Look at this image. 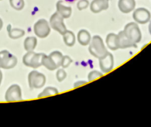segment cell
I'll use <instances>...</instances> for the list:
<instances>
[{
	"mask_svg": "<svg viewBox=\"0 0 151 127\" xmlns=\"http://www.w3.org/2000/svg\"><path fill=\"white\" fill-rule=\"evenodd\" d=\"M90 53L94 57L99 59L104 56L107 52L103 39L99 35H94L88 47Z\"/></svg>",
	"mask_w": 151,
	"mask_h": 127,
	"instance_id": "6da1fadb",
	"label": "cell"
},
{
	"mask_svg": "<svg viewBox=\"0 0 151 127\" xmlns=\"http://www.w3.org/2000/svg\"><path fill=\"white\" fill-rule=\"evenodd\" d=\"M123 32L126 36L133 43L139 42L142 39V34L138 25L133 22L128 23L124 28Z\"/></svg>",
	"mask_w": 151,
	"mask_h": 127,
	"instance_id": "7a4b0ae2",
	"label": "cell"
},
{
	"mask_svg": "<svg viewBox=\"0 0 151 127\" xmlns=\"http://www.w3.org/2000/svg\"><path fill=\"white\" fill-rule=\"evenodd\" d=\"M28 82L31 89H38L44 86L46 78L43 73L37 71H32L28 75Z\"/></svg>",
	"mask_w": 151,
	"mask_h": 127,
	"instance_id": "3957f363",
	"label": "cell"
},
{
	"mask_svg": "<svg viewBox=\"0 0 151 127\" xmlns=\"http://www.w3.org/2000/svg\"><path fill=\"white\" fill-rule=\"evenodd\" d=\"M17 63V58L7 50L0 51V68L9 69L14 68Z\"/></svg>",
	"mask_w": 151,
	"mask_h": 127,
	"instance_id": "277c9868",
	"label": "cell"
},
{
	"mask_svg": "<svg viewBox=\"0 0 151 127\" xmlns=\"http://www.w3.org/2000/svg\"><path fill=\"white\" fill-rule=\"evenodd\" d=\"M50 25L44 19L38 20L34 25V33L40 38H46L50 34Z\"/></svg>",
	"mask_w": 151,
	"mask_h": 127,
	"instance_id": "5b68a950",
	"label": "cell"
},
{
	"mask_svg": "<svg viewBox=\"0 0 151 127\" xmlns=\"http://www.w3.org/2000/svg\"><path fill=\"white\" fill-rule=\"evenodd\" d=\"M50 25L54 30L57 31L61 35H63L67 31L64 23V18L57 12L54 13L50 17Z\"/></svg>",
	"mask_w": 151,
	"mask_h": 127,
	"instance_id": "8992f818",
	"label": "cell"
},
{
	"mask_svg": "<svg viewBox=\"0 0 151 127\" xmlns=\"http://www.w3.org/2000/svg\"><path fill=\"white\" fill-rule=\"evenodd\" d=\"M5 99L7 102L21 100L22 99V93L20 86L17 84L11 85L5 92Z\"/></svg>",
	"mask_w": 151,
	"mask_h": 127,
	"instance_id": "52a82bcc",
	"label": "cell"
},
{
	"mask_svg": "<svg viewBox=\"0 0 151 127\" xmlns=\"http://www.w3.org/2000/svg\"><path fill=\"white\" fill-rule=\"evenodd\" d=\"M151 18L150 12L146 8H139L134 10L133 13V19L139 24H145L147 23Z\"/></svg>",
	"mask_w": 151,
	"mask_h": 127,
	"instance_id": "ba28073f",
	"label": "cell"
},
{
	"mask_svg": "<svg viewBox=\"0 0 151 127\" xmlns=\"http://www.w3.org/2000/svg\"><path fill=\"white\" fill-rule=\"evenodd\" d=\"M100 68L104 73L110 71L114 65V58L113 55L108 52L104 56L99 59Z\"/></svg>",
	"mask_w": 151,
	"mask_h": 127,
	"instance_id": "9c48e42d",
	"label": "cell"
},
{
	"mask_svg": "<svg viewBox=\"0 0 151 127\" xmlns=\"http://www.w3.org/2000/svg\"><path fill=\"white\" fill-rule=\"evenodd\" d=\"M117 41L119 48L125 49L128 48H136V44L132 42L124 34L123 31H122L119 32L117 34Z\"/></svg>",
	"mask_w": 151,
	"mask_h": 127,
	"instance_id": "30bf717a",
	"label": "cell"
},
{
	"mask_svg": "<svg viewBox=\"0 0 151 127\" xmlns=\"http://www.w3.org/2000/svg\"><path fill=\"white\" fill-rule=\"evenodd\" d=\"M109 7V0H93L90 5V9L93 13H99L106 10Z\"/></svg>",
	"mask_w": 151,
	"mask_h": 127,
	"instance_id": "8fae6325",
	"label": "cell"
},
{
	"mask_svg": "<svg viewBox=\"0 0 151 127\" xmlns=\"http://www.w3.org/2000/svg\"><path fill=\"white\" fill-rule=\"evenodd\" d=\"M136 2L134 0H119L118 7L119 10L124 14L132 12L135 8Z\"/></svg>",
	"mask_w": 151,
	"mask_h": 127,
	"instance_id": "7c38bea8",
	"label": "cell"
},
{
	"mask_svg": "<svg viewBox=\"0 0 151 127\" xmlns=\"http://www.w3.org/2000/svg\"><path fill=\"white\" fill-rule=\"evenodd\" d=\"M57 12L64 19L69 18L72 12V9L70 6H65L63 1H58L56 4Z\"/></svg>",
	"mask_w": 151,
	"mask_h": 127,
	"instance_id": "4fadbf2b",
	"label": "cell"
},
{
	"mask_svg": "<svg viewBox=\"0 0 151 127\" xmlns=\"http://www.w3.org/2000/svg\"><path fill=\"white\" fill-rule=\"evenodd\" d=\"M106 42L107 47L111 50L115 51L119 49L117 41V35H116L114 33H110L107 35Z\"/></svg>",
	"mask_w": 151,
	"mask_h": 127,
	"instance_id": "5bb4252c",
	"label": "cell"
},
{
	"mask_svg": "<svg viewBox=\"0 0 151 127\" xmlns=\"http://www.w3.org/2000/svg\"><path fill=\"white\" fill-rule=\"evenodd\" d=\"M77 40L81 45H87L91 41L90 34L86 29H81L77 34Z\"/></svg>",
	"mask_w": 151,
	"mask_h": 127,
	"instance_id": "9a60e30c",
	"label": "cell"
},
{
	"mask_svg": "<svg viewBox=\"0 0 151 127\" xmlns=\"http://www.w3.org/2000/svg\"><path fill=\"white\" fill-rule=\"evenodd\" d=\"M44 54L42 53H36L34 54L31 56L28 67H31L32 68H37L42 66V58Z\"/></svg>",
	"mask_w": 151,
	"mask_h": 127,
	"instance_id": "2e32d148",
	"label": "cell"
},
{
	"mask_svg": "<svg viewBox=\"0 0 151 127\" xmlns=\"http://www.w3.org/2000/svg\"><path fill=\"white\" fill-rule=\"evenodd\" d=\"M7 31L8 36L10 38L17 39L22 37L25 35V31L19 28H11V25L9 24L7 26Z\"/></svg>",
	"mask_w": 151,
	"mask_h": 127,
	"instance_id": "e0dca14e",
	"label": "cell"
},
{
	"mask_svg": "<svg viewBox=\"0 0 151 127\" xmlns=\"http://www.w3.org/2000/svg\"><path fill=\"white\" fill-rule=\"evenodd\" d=\"M37 45V39L35 37L29 36L25 39L24 42V49L27 51H33Z\"/></svg>",
	"mask_w": 151,
	"mask_h": 127,
	"instance_id": "ac0fdd59",
	"label": "cell"
},
{
	"mask_svg": "<svg viewBox=\"0 0 151 127\" xmlns=\"http://www.w3.org/2000/svg\"><path fill=\"white\" fill-rule=\"evenodd\" d=\"M63 35V41L68 46H73L76 42V37L74 33L71 31L67 30Z\"/></svg>",
	"mask_w": 151,
	"mask_h": 127,
	"instance_id": "d6986e66",
	"label": "cell"
},
{
	"mask_svg": "<svg viewBox=\"0 0 151 127\" xmlns=\"http://www.w3.org/2000/svg\"><path fill=\"white\" fill-rule=\"evenodd\" d=\"M42 65L50 71H54L58 68L51 58L44 54L42 58Z\"/></svg>",
	"mask_w": 151,
	"mask_h": 127,
	"instance_id": "ffe728a7",
	"label": "cell"
},
{
	"mask_svg": "<svg viewBox=\"0 0 151 127\" xmlns=\"http://www.w3.org/2000/svg\"><path fill=\"white\" fill-rule=\"evenodd\" d=\"M48 56L51 58V59L52 60V61L55 63L58 68L61 66V61L63 57V55L61 52L57 51H53Z\"/></svg>",
	"mask_w": 151,
	"mask_h": 127,
	"instance_id": "44dd1931",
	"label": "cell"
},
{
	"mask_svg": "<svg viewBox=\"0 0 151 127\" xmlns=\"http://www.w3.org/2000/svg\"><path fill=\"white\" fill-rule=\"evenodd\" d=\"M58 91L57 88L52 86H48L45 88L41 92H40L37 96L38 98H42L45 96H48L51 95H54L57 94Z\"/></svg>",
	"mask_w": 151,
	"mask_h": 127,
	"instance_id": "7402d4cb",
	"label": "cell"
},
{
	"mask_svg": "<svg viewBox=\"0 0 151 127\" xmlns=\"http://www.w3.org/2000/svg\"><path fill=\"white\" fill-rule=\"evenodd\" d=\"M11 6L15 10L20 11L24 7V0H9Z\"/></svg>",
	"mask_w": 151,
	"mask_h": 127,
	"instance_id": "603a6c76",
	"label": "cell"
},
{
	"mask_svg": "<svg viewBox=\"0 0 151 127\" xmlns=\"http://www.w3.org/2000/svg\"><path fill=\"white\" fill-rule=\"evenodd\" d=\"M103 76V73L97 71H91L88 75V79L89 81H93L96 79H97Z\"/></svg>",
	"mask_w": 151,
	"mask_h": 127,
	"instance_id": "cb8c5ba5",
	"label": "cell"
},
{
	"mask_svg": "<svg viewBox=\"0 0 151 127\" xmlns=\"http://www.w3.org/2000/svg\"><path fill=\"white\" fill-rule=\"evenodd\" d=\"M67 76V73L63 69H59L56 72V78L58 82H62Z\"/></svg>",
	"mask_w": 151,
	"mask_h": 127,
	"instance_id": "d4e9b609",
	"label": "cell"
},
{
	"mask_svg": "<svg viewBox=\"0 0 151 127\" xmlns=\"http://www.w3.org/2000/svg\"><path fill=\"white\" fill-rule=\"evenodd\" d=\"M72 62H73V60L70 56H68L67 55L63 56L62 61H61V66L63 68H66L70 66V65L72 63Z\"/></svg>",
	"mask_w": 151,
	"mask_h": 127,
	"instance_id": "484cf974",
	"label": "cell"
},
{
	"mask_svg": "<svg viewBox=\"0 0 151 127\" xmlns=\"http://www.w3.org/2000/svg\"><path fill=\"white\" fill-rule=\"evenodd\" d=\"M89 2L88 0H80L77 4V8L78 10L81 11L87 8Z\"/></svg>",
	"mask_w": 151,
	"mask_h": 127,
	"instance_id": "4316f807",
	"label": "cell"
},
{
	"mask_svg": "<svg viewBox=\"0 0 151 127\" xmlns=\"http://www.w3.org/2000/svg\"><path fill=\"white\" fill-rule=\"evenodd\" d=\"M87 83L86 81H77V82H76L74 83V88H77V87L80 86H81V85H83V84H84V83Z\"/></svg>",
	"mask_w": 151,
	"mask_h": 127,
	"instance_id": "83f0119b",
	"label": "cell"
},
{
	"mask_svg": "<svg viewBox=\"0 0 151 127\" xmlns=\"http://www.w3.org/2000/svg\"><path fill=\"white\" fill-rule=\"evenodd\" d=\"M148 29H149V32L151 35V21L149 24V26H148Z\"/></svg>",
	"mask_w": 151,
	"mask_h": 127,
	"instance_id": "f1b7e54d",
	"label": "cell"
},
{
	"mask_svg": "<svg viewBox=\"0 0 151 127\" xmlns=\"http://www.w3.org/2000/svg\"><path fill=\"white\" fill-rule=\"evenodd\" d=\"M2 26H3V22H2V19L0 18V31L1 30V29L2 28Z\"/></svg>",
	"mask_w": 151,
	"mask_h": 127,
	"instance_id": "f546056e",
	"label": "cell"
},
{
	"mask_svg": "<svg viewBox=\"0 0 151 127\" xmlns=\"http://www.w3.org/2000/svg\"><path fill=\"white\" fill-rule=\"evenodd\" d=\"M2 73L1 71L0 70V85L2 82Z\"/></svg>",
	"mask_w": 151,
	"mask_h": 127,
	"instance_id": "4dcf8cb0",
	"label": "cell"
},
{
	"mask_svg": "<svg viewBox=\"0 0 151 127\" xmlns=\"http://www.w3.org/2000/svg\"><path fill=\"white\" fill-rule=\"evenodd\" d=\"M64 1H66V2H70V3H71V2H74V1H76L77 0H64Z\"/></svg>",
	"mask_w": 151,
	"mask_h": 127,
	"instance_id": "1f68e13d",
	"label": "cell"
},
{
	"mask_svg": "<svg viewBox=\"0 0 151 127\" xmlns=\"http://www.w3.org/2000/svg\"><path fill=\"white\" fill-rule=\"evenodd\" d=\"M2 1V0H0V1Z\"/></svg>",
	"mask_w": 151,
	"mask_h": 127,
	"instance_id": "d6a6232c",
	"label": "cell"
}]
</instances>
